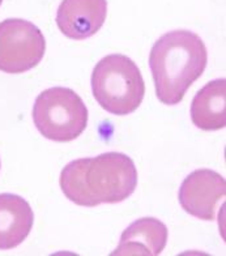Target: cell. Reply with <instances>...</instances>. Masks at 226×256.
<instances>
[{
    "instance_id": "1",
    "label": "cell",
    "mask_w": 226,
    "mask_h": 256,
    "mask_svg": "<svg viewBox=\"0 0 226 256\" xmlns=\"http://www.w3.org/2000/svg\"><path fill=\"white\" fill-rule=\"evenodd\" d=\"M138 187V168L124 153L108 152L71 161L60 172V188L76 206L94 208L124 202Z\"/></svg>"
},
{
    "instance_id": "12",
    "label": "cell",
    "mask_w": 226,
    "mask_h": 256,
    "mask_svg": "<svg viewBox=\"0 0 226 256\" xmlns=\"http://www.w3.org/2000/svg\"><path fill=\"white\" fill-rule=\"evenodd\" d=\"M0 168H2V162H0Z\"/></svg>"
},
{
    "instance_id": "8",
    "label": "cell",
    "mask_w": 226,
    "mask_h": 256,
    "mask_svg": "<svg viewBox=\"0 0 226 256\" xmlns=\"http://www.w3.org/2000/svg\"><path fill=\"white\" fill-rule=\"evenodd\" d=\"M168 243V228L154 217L136 220L120 236L119 246L112 255L157 256Z\"/></svg>"
},
{
    "instance_id": "3",
    "label": "cell",
    "mask_w": 226,
    "mask_h": 256,
    "mask_svg": "<svg viewBox=\"0 0 226 256\" xmlns=\"http://www.w3.org/2000/svg\"><path fill=\"white\" fill-rule=\"evenodd\" d=\"M96 101L112 115L132 114L146 96V84L136 63L128 56L112 54L102 58L92 74Z\"/></svg>"
},
{
    "instance_id": "10",
    "label": "cell",
    "mask_w": 226,
    "mask_h": 256,
    "mask_svg": "<svg viewBox=\"0 0 226 256\" xmlns=\"http://www.w3.org/2000/svg\"><path fill=\"white\" fill-rule=\"evenodd\" d=\"M192 123L204 131H217L226 126V80L217 78L202 86L191 104Z\"/></svg>"
},
{
    "instance_id": "2",
    "label": "cell",
    "mask_w": 226,
    "mask_h": 256,
    "mask_svg": "<svg viewBox=\"0 0 226 256\" xmlns=\"http://www.w3.org/2000/svg\"><path fill=\"white\" fill-rule=\"evenodd\" d=\"M208 63L206 44L194 32L172 30L153 44L149 67L156 94L162 104L174 106L204 74Z\"/></svg>"
},
{
    "instance_id": "11",
    "label": "cell",
    "mask_w": 226,
    "mask_h": 256,
    "mask_svg": "<svg viewBox=\"0 0 226 256\" xmlns=\"http://www.w3.org/2000/svg\"><path fill=\"white\" fill-rule=\"evenodd\" d=\"M2 3H3V0H0V6H2Z\"/></svg>"
},
{
    "instance_id": "6",
    "label": "cell",
    "mask_w": 226,
    "mask_h": 256,
    "mask_svg": "<svg viewBox=\"0 0 226 256\" xmlns=\"http://www.w3.org/2000/svg\"><path fill=\"white\" fill-rule=\"evenodd\" d=\"M226 194V180L210 168L195 170L179 188V202L188 214L204 221L214 220L216 206Z\"/></svg>"
},
{
    "instance_id": "7",
    "label": "cell",
    "mask_w": 226,
    "mask_h": 256,
    "mask_svg": "<svg viewBox=\"0 0 226 256\" xmlns=\"http://www.w3.org/2000/svg\"><path fill=\"white\" fill-rule=\"evenodd\" d=\"M106 14V0H63L58 8L56 25L66 37L82 40L104 26Z\"/></svg>"
},
{
    "instance_id": "5",
    "label": "cell",
    "mask_w": 226,
    "mask_h": 256,
    "mask_svg": "<svg viewBox=\"0 0 226 256\" xmlns=\"http://www.w3.org/2000/svg\"><path fill=\"white\" fill-rule=\"evenodd\" d=\"M46 40L37 26L22 18L0 22V71L24 74L44 59Z\"/></svg>"
},
{
    "instance_id": "4",
    "label": "cell",
    "mask_w": 226,
    "mask_h": 256,
    "mask_svg": "<svg viewBox=\"0 0 226 256\" xmlns=\"http://www.w3.org/2000/svg\"><path fill=\"white\" fill-rule=\"evenodd\" d=\"M33 122L44 138L68 142L85 131L88 108L74 90L54 86L37 97L33 106Z\"/></svg>"
},
{
    "instance_id": "9",
    "label": "cell",
    "mask_w": 226,
    "mask_h": 256,
    "mask_svg": "<svg viewBox=\"0 0 226 256\" xmlns=\"http://www.w3.org/2000/svg\"><path fill=\"white\" fill-rule=\"evenodd\" d=\"M33 209L21 196L0 194V250L20 246L30 234Z\"/></svg>"
}]
</instances>
